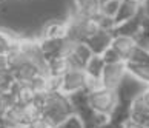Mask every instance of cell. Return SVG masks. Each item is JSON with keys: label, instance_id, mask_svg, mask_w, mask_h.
Segmentation results:
<instances>
[{"label": "cell", "instance_id": "obj_1", "mask_svg": "<svg viewBox=\"0 0 149 128\" xmlns=\"http://www.w3.org/2000/svg\"><path fill=\"white\" fill-rule=\"evenodd\" d=\"M71 114H74V111L71 108V103L65 94L58 91H51L43 96L42 116L52 127H57L58 124H62Z\"/></svg>", "mask_w": 149, "mask_h": 128}, {"label": "cell", "instance_id": "obj_2", "mask_svg": "<svg viewBox=\"0 0 149 128\" xmlns=\"http://www.w3.org/2000/svg\"><path fill=\"white\" fill-rule=\"evenodd\" d=\"M118 97L115 90H108L103 87H97L88 93V105L98 114H104L109 117L111 111L117 105Z\"/></svg>", "mask_w": 149, "mask_h": 128}, {"label": "cell", "instance_id": "obj_3", "mask_svg": "<svg viewBox=\"0 0 149 128\" xmlns=\"http://www.w3.org/2000/svg\"><path fill=\"white\" fill-rule=\"evenodd\" d=\"M86 88H88V76L85 73V70L69 68L57 80V90L56 91L68 96V94H71V93H75L79 90H86Z\"/></svg>", "mask_w": 149, "mask_h": 128}, {"label": "cell", "instance_id": "obj_4", "mask_svg": "<svg viewBox=\"0 0 149 128\" xmlns=\"http://www.w3.org/2000/svg\"><path fill=\"white\" fill-rule=\"evenodd\" d=\"M148 88L146 83L140 82L137 77H134L131 73H126L123 80L120 82L118 88L115 90L117 93V97H118V102H126V103H131L134 99L143 96V93Z\"/></svg>", "mask_w": 149, "mask_h": 128}, {"label": "cell", "instance_id": "obj_5", "mask_svg": "<svg viewBox=\"0 0 149 128\" xmlns=\"http://www.w3.org/2000/svg\"><path fill=\"white\" fill-rule=\"evenodd\" d=\"M126 73H128V68H126V62L123 60L117 63L104 65V70L100 77V87L108 88V90H117Z\"/></svg>", "mask_w": 149, "mask_h": 128}, {"label": "cell", "instance_id": "obj_6", "mask_svg": "<svg viewBox=\"0 0 149 128\" xmlns=\"http://www.w3.org/2000/svg\"><path fill=\"white\" fill-rule=\"evenodd\" d=\"M112 37H114V31L102 30V28H100V30H97L92 36L88 37L85 40V43L88 45V48L92 51V54L102 56L109 46H111Z\"/></svg>", "mask_w": 149, "mask_h": 128}, {"label": "cell", "instance_id": "obj_7", "mask_svg": "<svg viewBox=\"0 0 149 128\" xmlns=\"http://www.w3.org/2000/svg\"><path fill=\"white\" fill-rule=\"evenodd\" d=\"M2 127H11V128H26L28 122H26L25 110L23 105L14 103L13 107L6 108L2 111Z\"/></svg>", "mask_w": 149, "mask_h": 128}, {"label": "cell", "instance_id": "obj_8", "mask_svg": "<svg viewBox=\"0 0 149 128\" xmlns=\"http://www.w3.org/2000/svg\"><path fill=\"white\" fill-rule=\"evenodd\" d=\"M111 48L120 56V59L123 60V62H128L129 57L132 56V53H134V49L137 48V45H135L134 37L114 34L112 42H111Z\"/></svg>", "mask_w": 149, "mask_h": 128}, {"label": "cell", "instance_id": "obj_9", "mask_svg": "<svg viewBox=\"0 0 149 128\" xmlns=\"http://www.w3.org/2000/svg\"><path fill=\"white\" fill-rule=\"evenodd\" d=\"M72 11L85 19H98L100 3L98 0H72Z\"/></svg>", "mask_w": 149, "mask_h": 128}, {"label": "cell", "instance_id": "obj_10", "mask_svg": "<svg viewBox=\"0 0 149 128\" xmlns=\"http://www.w3.org/2000/svg\"><path fill=\"white\" fill-rule=\"evenodd\" d=\"M66 30H68L66 20L52 19V20L43 23L38 39H63V37H66Z\"/></svg>", "mask_w": 149, "mask_h": 128}, {"label": "cell", "instance_id": "obj_11", "mask_svg": "<svg viewBox=\"0 0 149 128\" xmlns=\"http://www.w3.org/2000/svg\"><path fill=\"white\" fill-rule=\"evenodd\" d=\"M37 42H38V46H40V51L43 54V57H45V60L48 62V60H51V59L60 57L65 37L63 39H37Z\"/></svg>", "mask_w": 149, "mask_h": 128}, {"label": "cell", "instance_id": "obj_12", "mask_svg": "<svg viewBox=\"0 0 149 128\" xmlns=\"http://www.w3.org/2000/svg\"><path fill=\"white\" fill-rule=\"evenodd\" d=\"M141 19H143V11H140L135 17L123 22V23L115 25L114 34L118 36H126V37H135L141 31Z\"/></svg>", "mask_w": 149, "mask_h": 128}, {"label": "cell", "instance_id": "obj_13", "mask_svg": "<svg viewBox=\"0 0 149 128\" xmlns=\"http://www.w3.org/2000/svg\"><path fill=\"white\" fill-rule=\"evenodd\" d=\"M92 57V51L85 42H77L75 46H74V51L71 54V57L68 59L69 60V65L71 68H85L86 62Z\"/></svg>", "mask_w": 149, "mask_h": 128}, {"label": "cell", "instance_id": "obj_14", "mask_svg": "<svg viewBox=\"0 0 149 128\" xmlns=\"http://www.w3.org/2000/svg\"><path fill=\"white\" fill-rule=\"evenodd\" d=\"M75 114L79 116V119L81 120L83 128H97L98 125H102V124H104V122L109 120L108 116L95 113L94 110L89 108V105L85 107L83 110H80L79 113H75Z\"/></svg>", "mask_w": 149, "mask_h": 128}, {"label": "cell", "instance_id": "obj_15", "mask_svg": "<svg viewBox=\"0 0 149 128\" xmlns=\"http://www.w3.org/2000/svg\"><path fill=\"white\" fill-rule=\"evenodd\" d=\"M40 73H43L40 66H37L32 62H26L22 66H19L15 71H13V77H14V80L19 82V83H29Z\"/></svg>", "mask_w": 149, "mask_h": 128}, {"label": "cell", "instance_id": "obj_16", "mask_svg": "<svg viewBox=\"0 0 149 128\" xmlns=\"http://www.w3.org/2000/svg\"><path fill=\"white\" fill-rule=\"evenodd\" d=\"M131 119L143 125L149 124V105L141 96L131 102Z\"/></svg>", "mask_w": 149, "mask_h": 128}, {"label": "cell", "instance_id": "obj_17", "mask_svg": "<svg viewBox=\"0 0 149 128\" xmlns=\"http://www.w3.org/2000/svg\"><path fill=\"white\" fill-rule=\"evenodd\" d=\"M69 68H71V65H69V60L68 59L56 57V59H51V60H48V62H46V71H45V73L49 77L58 80Z\"/></svg>", "mask_w": 149, "mask_h": 128}, {"label": "cell", "instance_id": "obj_18", "mask_svg": "<svg viewBox=\"0 0 149 128\" xmlns=\"http://www.w3.org/2000/svg\"><path fill=\"white\" fill-rule=\"evenodd\" d=\"M141 11V6L140 5H135V3H131V2H126V0H121L120 2V6H118V11L114 17V22L115 25L118 23H123V22L129 20L132 17H135Z\"/></svg>", "mask_w": 149, "mask_h": 128}, {"label": "cell", "instance_id": "obj_19", "mask_svg": "<svg viewBox=\"0 0 149 128\" xmlns=\"http://www.w3.org/2000/svg\"><path fill=\"white\" fill-rule=\"evenodd\" d=\"M104 65H106V63L103 62L102 56L92 54V57L86 62L83 70H85V73H86V76L89 77V79L100 82V77H102V73H103V70H104Z\"/></svg>", "mask_w": 149, "mask_h": 128}, {"label": "cell", "instance_id": "obj_20", "mask_svg": "<svg viewBox=\"0 0 149 128\" xmlns=\"http://www.w3.org/2000/svg\"><path fill=\"white\" fill-rule=\"evenodd\" d=\"M128 119H131V103L117 102V105L109 114V122L112 125H123Z\"/></svg>", "mask_w": 149, "mask_h": 128}, {"label": "cell", "instance_id": "obj_21", "mask_svg": "<svg viewBox=\"0 0 149 128\" xmlns=\"http://www.w3.org/2000/svg\"><path fill=\"white\" fill-rule=\"evenodd\" d=\"M6 59H8V65H9L11 73H13V71H15L19 66H22L23 63L29 62V59H28V56H26L25 49L22 48V45H20V39L17 40V45L13 48V51L6 56Z\"/></svg>", "mask_w": 149, "mask_h": 128}, {"label": "cell", "instance_id": "obj_22", "mask_svg": "<svg viewBox=\"0 0 149 128\" xmlns=\"http://www.w3.org/2000/svg\"><path fill=\"white\" fill-rule=\"evenodd\" d=\"M88 93L89 91H86V90H79V91L71 93L66 96L71 103V108H72L74 114L79 113L80 110H83L85 107H88Z\"/></svg>", "mask_w": 149, "mask_h": 128}, {"label": "cell", "instance_id": "obj_23", "mask_svg": "<svg viewBox=\"0 0 149 128\" xmlns=\"http://www.w3.org/2000/svg\"><path fill=\"white\" fill-rule=\"evenodd\" d=\"M126 68H128V73H131L134 77H137L140 82L146 83L149 87V63H126Z\"/></svg>", "mask_w": 149, "mask_h": 128}, {"label": "cell", "instance_id": "obj_24", "mask_svg": "<svg viewBox=\"0 0 149 128\" xmlns=\"http://www.w3.org/2000/svg\"><path fill=\"white\" fill-rule=\"evenodd\" d=\"M17 40L19 39H14L11 34L0 30V56H8L17 45Z\"/></svg>", "mask_w": 149, "mask_h": 128}, {"label": "cell", "instance_id": "obj_25", "mask_svg": "<svg viewBox=\"0 0 149 128\" xmlns=\"http://www.w3.org/2000/svg\"><path fill=\"white\" fill-rule=\"evenodd\" d=\"M120 2L121 0H109V2H106V3H102L100 5V14L114 19L115 14H117V11H118Z\"/></svg>", "mask_w": 149, "mask_h": 128}, {"label": "cell", "instance_id": "obj_26", "mask_svg": "<svg viewBox=\"0 0 149 128\" xmlns=\"http://www.w3.org/2000/svg\"><path fill=\"white\" fill-rule=\"evenodd\" d=\"M126 63H135V65H140V63H149V54L146 51H143L140 48H135L132 56L129 57V60Z\"/></svg>", "mask_w": 149, "mask_h": 128}, {"label": "cell", "instance_id": "obj_27", "mask_svg": "<svg viewBox=\"0 0 149 128\" xmlns=\"http://www.w3.org/2000/svg\"><path fill=\"white\" fill-rule=\"evenodd\" d=\"M134 40H135L137 48H140V49H143V51H146L149 54V32L140 31L139 34L134 37Z\"/></svg>", "mask_w": 149, "mask_h": 128}, {"label": "cell", "instance_id": "obj_28", "mask_svg": "<svg viewBox=\"0 0 149 128\" xmlns=\"http://www.w3.org/2000/svg\"><path fill=\"white\" fill-rule=\"evenodd\" d=\"M54 128H83V124H81V120L79 119L77 114H71L66 120H63L62 124H58Z\"/></svg>", "mask_w": 149, "mask_h": 128}, {"label": "cell", "instance_id": "obj_29", "mask_svg": "<svg viewBox=\"0 0 149 128\" xmlns=\"http://www.w3.org/2000/svg\"><path fill=\"white\" fill-rule=\"evenodd\" d=\"M102 59H103V62L106 63V65H111V63H117V62H121V59H120V56L114 51V49L109 46L106 51H104L102 54Z\"/></svg>", "mask_w": 149, "mask_h": 128}, {"label": "cell", "instance_id": "obj_30", "mask_svg": "<svg viewBox=\"0 0 149 128\" xmlns=\"http://www.w3.org/2000/svg\"><path fill=\"white\" fill-rule=\"evenodd\" d=\"M26 128H54L49 122L43 117V116H38L37 119H34L32 122H29Z\"/></svg>", "mask_w": 149, "mask_h": 128}, {"label": "cell", "instance_id": "obj_31", "mask_svg": "<svg viewBox=\"0 0 149 128\" xmlns=\"http://www.w3.org/2000/svg\"><path fill=\"white\" fill-rule=\"evenodd\" d=\"M121 127H123V128H146V125L140 124V122H135V120H132V119H128Z\"/></svg>", "mask_w": 149, "mask_h": 128}, {"label": "cell", "instance_id": "obj_32", "mask_svg": "<svg viewBox=\"0 0 149 128\" xmlns=\"http://www.w3.org/2000/svg\"><path fill=\"white\" fill-rule=\"evenodd\" d=\"M141 11H143V14H145V15H149V0H143Z\"/></svg>", "mask_w": 149, "mask_h": 128}, {"label": "cell", "instance_id": "obj_33", "mask_svg": "<svg viewBox=\"0 0 149 128\" xmlns=\"http://www.w3.org/2000/svg\"><path fill=\"white\" fill-rule=\"evenodd\" d=\"M97 128H114V125H112L111 122L108 120V122H104V124H102V125H98Z\"/></svg>", "mask_w": 149, "mask_h": 128}, {"label": "cell", "instance_id": "obj_34", "mask_svg": "<svg viewBox=\"0 0 149 128\" xmlns=\"http://www.w3.org/2000/svg\"><path fill=\"white\" fill-rule=\"evenodd\" d=\"M143 99H145V101L148 102V105H149V87L146 88V90H145V93H143V96H141Z\"/></svg>", "mask_w": 149, "mask_h": 128}, {"label": "cell", "instance_id": "obj_35", "mask_svg": "<svg viewBox=\"0 0 149 128\" xmlns=\"http://www.w3.org/2000/svg\"><path fill=\"white\" fill-rule=\"evenodd\" d=\"M126 2H131V3H135V5H140V6H141L143 0H126Z\"/></svg>", "mask_w": 149, "mask_h": 128}, {"label": "cell", "instance_id": "obj_36", "mask_svg": "<svg viewBox=\"0 0 149 128\" xmlns=\"http://www.w3.org/2000/svg\"><path fill=\"white\" fill-rule=\"evenodd\" d=\"M106 2H109V0H98V3H100V5L102 3H106Z\"/></svg>", "mask_w": 149, "mask_h": 128}, {"label": "cell", "instance_id": "obj_37", "mask_svg": "<svg viewBox=\"0 0 149 128\" xmlns=\"http://www.w3.org/2000/svg\"><path fill=\"white\" fill-rule=\"evenodd\" d=\"M0 124H2V111H0Z\"/></svg>", "mask_w": 149, "mask_h": 128}, {"label": "cell", "instance_id": "obj_38", "mask_svg": "<svg viewBox=\"0 0 149 128\" xmlns=\"http://www.w3.org/2000/svg\"><path fill=\"white\" fill-rule=\"evenodd\" d=\"M0 128H11V127H2V125H0Z\"/></svg>", "mask_w": 149, "mask_h": 128}, {"label": "cell", "instance_id": "obj_39", "mask_svg": "<svg viewBox=\"0 0 149 128\" xmlns=\"http://www.w3.org/2000/svg\"><path fill=\"white\" fill-rule=\"evenodd\" d=\"M146 128H149V124H148V125H146Z\"/></svg>", "mask_w": 149, "mask_h": 128}]
</instances>
